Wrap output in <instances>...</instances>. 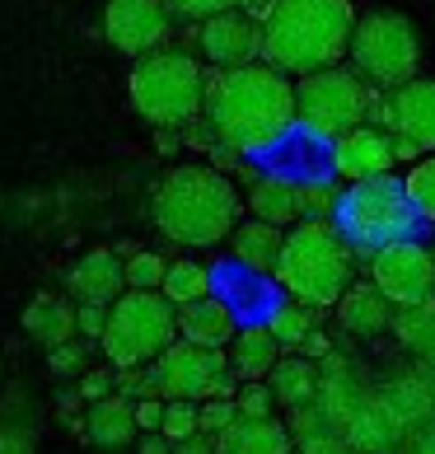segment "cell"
Here are the masks:
<instances>
[{"mask_svg":"<svg viewBox=\"0 0 435 454\" xmlns=\"http://www.w3.org/2000/svg\"><path fill=\"white\" fill-rule=\"evenodd\" d=\"M202 117H206L215 145H225L229 155H239V160L272 155L299 127L295 85H291V75H281L267 61L239 66V71H215L206 75Z\"/></svg>","mask_w":435,"mask_h":454,"instance_id":"cell-1","label":"cell"},{"mask_svg":"<svg viewBox=\"0 0 435 454\" xmlns=\"http://www.w3.org/2000/svg\"><path fill=\"white\" fill-rule=\"evenodd\" d=\"M155 230L178 248H215L225 244L244 215V197L234 178L215 164H178L159 178L150 197Z\"/></svg>","mask_w":435,"mask_h":454,"instance_id":"cell-2","label":"cell"},{"mask_svg":"<svg viewBox=\"0 0 435 454\" xmlns=\"http://www.w3.org/2000/svg\"><path fill=\"white\" fill-rule=\"evenodd\" d=\"M356 33L351 0H267L262 14V61L281 75H309L342 66Z\"/></svg>","mask_w":435,"mask_h":454,"instance_id":"cell-3","label":"cell"},{"mask_svg":"<svg viewBox=\"0 0 435 454\" xmlns=\"http://www.w3.org/2000/svg\"><path fill=\"white\" fill-rule=\"evenodd\" d=\"M356 244L338 230V221H299L286 230L276 258V291L309 309H332L356 286Z\"/></svg>","mask_w":435,"mask_h":454,"instance_id":"cell-4","label":"cell"},{"mask_svg":"<svg viewBox=\"0 0 435 454\" xmlns=\"http://www.w3.org/2000/svg\"><path fill=\"white\" fill-rule=\"evenodd\" d=\"M127 90L136 113L159 131H178V127L188 131L206 113V71L183 47H159V52L141 57L131 66Z\"/></svg>","mask_w":435,"mask_h":454,"instance_id":"cell-5","label":"cell"},{"mask_svg":"<svg viewBox=\"0 0 435 454\" xmlns=\"http://www.w3.org/2000/svg\"><path fill=\"white\" fill-rule=\"evenodd\" d=\"M332 221H338V230L356 244L361 258H370L375 248L393 244V239H416V230H422V215H416L403 178H393V174L346 183Z\"/></svg>","mask_w":435,"mask_h":454,"instance_id":"cell-6","label":"cell"},{"mask_svg":"<svg viewBox=\"0 0 435 454\" xmlns=\"http://www.w3.org/2000/svg\"><path fill=\"white\" fill-rule=\"evenodd\" d=\"M351 71H356L370 90L393 94L398 85L416 80L422 66V33L403 10H365L356 14V33H351Z\"/></svg>","mask_w":435,"mask_h":454,"instance_id":"cell-7","label":"cell"},{"mask_svg":"<svg viewBox=\"0 0 435 454\" xmlns=\"http://www.w3.org/2000/svg\"><path fill=\"white\" fill-rule=\"evenodd\" d=\"M178 342V309L159 291H127L113 300L104 328V356L113 370H136L159 361Z\"/></svg>","mask_w":435,"mask_h":454,"instance_id":"cell-8","label":"cell"},{"mask_svg":"<svg viewBox=\"0 0 435 454\" xmlns=\"http://www.w3.org/2000/svg\"><path fill=\"white\" fill-rule=\"evenodd\" d=\"M375 90L351 71V66H328V71H309L295 80V117L299 131L319 141H338L342 131L361 127L370 113Z\"/></svg>","mask_w":435,"mask_h":454,"instance_id":"cell-9","label":"cell"},{"mask_svg":"<svg viewBox=\"0 0 435 454\" xmlns=\"http://www.w3.org/2000/svg\"><path fill=\"white\" fill-rule=\"evenodd\" d=\"M150 384H155V398L164 403H206V398H234L239 394V375L229 370L225 351L211 347H192V342H174L159 361H150Z\"/></svg>","mask_w":435,"mask_h":454,"instance_id":"cell-10","label":"cell"},{"mask_svg":"<svg viewBox=\"0 0 435 454\" xmlns=\"http://www.w3.org/2000/svg\"><path fill=\"white\" fill-rule=\"evenodd\" d=\"M365 262H370V281L393 309H412L435 295V248H426L422 239H393Z\"/></svg>","mask_w":435,"mask_h":454,"instance_id":"cell-11","label":"cell"},{"mask_svg":"<svg viewBox=\"0 0 435 454\" xmlns=\"http://www.w3.org/2000/svg\"><path fill=\"white\" fill-rule=\"evenodd\" d=\"M169 5L164 0H108L104 10V33L113 43V52L122 57H150L169 43Z\"/></svg>","mask_w":435,"mask_h":454,"instance_id":"cell-12","label":"cell"},{"mask_svg":"<svg viewBox=\"0 0 435 454\" xmlns=\"http://www.w3.org/2000/svg\"><path fill=\"white\" fill-rule=\"evenodd\" d=\"M197 47L215 71H239L262 61V24L244 10H225L197 24Z\"/></svg>","mask_w":435,"mask_h":454,"instance_id":"cell-13","label":"cell"},{"mask_svg":"<svg viewBox=\"0 0 435 454\" xmlns=\"http://www.w3.org/2000/svg\"><path fill=\"white\" fill-rule=\"evenodd\" d=\"M393 164H398L393 160V137L384 127L361 122V127L342 131L338 141H328V169L346 183L384 178V174H393Z\"/></svg>","mask_w":435,"mask_h":454,"instance_id":"cell-14","label":"cell"},{"mask_svg":"<svg viewBox=\"0 0 435 454\" xmlns=\"http://www.w3.org/2000/svg\"><path fill=\"white\" fill-rule=\"evenodd\" d=\"M375 394H379L384 408L398 417V427H403L408 435L435 422V370L426 361L412 365V370H398V375H389V380H379Z\"/></svg>","mask_w":435,"mask_h":454,"instance_id":"cell-15","label":"cell"},{"mask_svg":"<svg viewBox=\"0 0 435 454\" xmlns=\"http://www.w3.org/2000/svg\"><path fill=\"white\" fill-rule=\"evenodd\" d=\"M370 394H375V384L365 380V370L356 361H346L342 351H332V356L319 361V408H323L332 431H342Z\"/></svg>","mask_w":435,"mask_h":454,"instance_id":"cell-16","label":"cell"},{"mask_svg":"<svg viewBox=\"0 0 435 454\" xmlns=\"http://www.w3.org/2000/svg\"><path fill=\"white\" fill-rule=\"evenodd\" d=\"M389 131L412 141L422 155H435V80L416 75L389 94Z\"/></svg>","mask_w":435,"mask_h":454,"instance_id":"cell-17","label":"cell"},{"mask_svg":"<svg viewBox=\"0 0 435 454\" xmlns=\"http://www.w3.org/2000/svg\"><path fill=\"white\" fill-rule=\"evenodd\" d=\"M332 314H338V328L346 333L351 342H370V338H384V333H393V305L384 300V291L375 281H361L332 305Z\"/></svg>","mask_w":435,"mask_h":454,"instance_id":"cell-18","label":"cell"},{"mask_svg":"<svg viewBox=\"0 0 435 454\" xmlns=\"http://www.w3.org/2000/svg\"><path fill=\"white\" fill-rule=\"evenodd\" d=\"M234 333H239V309L225 295H202L192 305H178V338L183 342L225 351L234 342Z\"/></svg>","mask_w":435,"mask_h":454,"instance_id":"cell-19","label":"cell"},{"mask_svg":"<svg viewBox=\"0 0 435 454\" xmlns=\"http://www.w3.org/2000/svg\"><path fill=\"white\" fill-rule=\"evenodd\" d=\"M75 300H94V305H113L117 295H127V258L117 248H89L85 258L66 277Z\"/></svg>","mask_w":435,"mask_h":454,"instance_id":"cell-20","label":"cell"},{"mask_svg":"<svg viewBox=\"0 0 435 454\" xmlns=\"http://www.w3.org/2000/svg\"><path fill=\"white\" fill-rule=\"evenodd\" d=\"M248 215L253 221H267L276 230H291L305 221V197H299V178L291 174H258L253 188H248Z\"/></svg>","mask_w":435,"mask_h":454,"instance_id":"cell-21","label":"cell"},{"mask_svg":"<svg viewBox=\"0 0 435 454\" xmlns=\"http://www.w3.org/2000/svg\"><path fill=\"white\" fill-rule=\"evenodd\" d=\"M338 435H342V441L356 450V454H393L398 445L408 441V431L398 427V417L379 403V394L365 398V403H361V412L351 417V422H346Z\"/></svg>","mask_w":435,"mask_h":454,"instance_id":"cell-22","label":"cell"},{"mask_svg":"<svg viewBox=\"0 0 435 454\" xmlns=\"http://www.w3.org/2000/svg\"><path fill=\"white\" fill-rule=\"evenodd\" d=\"M80 427H85V441L98 445V450H127L141 435L136 403L122 398V394H108V398L89 403V412H85V422H80Z\"/></svg>","mask_w":435,"mask_h":454,"instance_id":"cell-23","label":"cell"},{"mask_svg":"<svg viewBox=\"0 0 435 454\" xmlns=\"http://www.w3.org/2000/svg\"><path fill=\"white\" fill-rule=\"evenodd\" d=\"M281 244H286V230H276L267 221H239L229 234V262L244 267V272H253V277H272L276 258H281Z\"/></svg>","mask_w":435,"mask_h":454,"instance_id":"cell-24","label":"cell"},{"mask_svg":"<svg viewBox=\"0 0 435 454\" xmlns=\"http://www.w3.org/2000/svg\"><path fill=\"white\" fill-rule=\"evenodd\" d=\"M225 356H229V370L239 375V384H258V380L272 375V365L281 361V347H276L272 333H267V324H239Z\"/></svg>","mask_w":435,"mask_h":454,"instance_id":"cell-25","label":"cell"},{"mask_svg":"<svg viewBox=\"0 0 435 454\" xmlns=\"http://www.w3.org/2000/svg\"><path fill=\"white\" fill-rule=\"evenodd\" d=\"M267 389H272L276 408H305V403H319V361L299 356V351H291V356H281L272 365V375H267Z\"/></svg>","mask_w":435,"mask_h":454,"instance_id":"cell-26","label":"cell"},{"mask_svg":"<svg viewBox=\"0 0 435 454\" xmlns=\"http://www.w3.org/2000/svg\"><path fill=\"white\" fill-rule=\"evenodd\" d=\"M215 454H295V441L276 417H262V422L239 417L229 431L215 435Z\"/></svg>","mask_w":435,"mask_h":454,"instance_id":"cell-27","label":"cell"},{"mask_svg":"<svg viewBox=\"0 0 435 454\" xmlns=\"http://www.w3.org/2000/svg\"><path fill=\"white\" fill-rule=\"evenodd\" d=\"M24 333L38 347H61V342H75V309L57 295H38L33 305L24 309Z\"/></svg>","mask_w":435,"mask_h":454,"instance_id":"cell-28","label":"cell"},{"mask_svg":"<svg viewBox=\"0 0 435 454\" xmlns=\"http://www.w3.org/2000/svg\"><path fill=\"white\" fill-rule=\"evenodd\" d=\"M262 324H267V333L276 338L281 351H299L309 333L319 328V309L295 305V300H272V309L262 314Z\"/></svg>","mask_w":435,"mask_h":454,"instance_id":"cell-29","label":"cell"},{"mask_svg":"<svg viewBox=\"0 0 435 454\" xmlns=\"http://www.w3.org/2000/svg\"><path fill=\"white\" fill-rule=\"evenodd\" d=\"M159 295L169 300L174 309H178V305H192V300H202V295H215V277H211L206 262L178 258V262H169V272H164Z\"/></svg>","mask_w":435,"mask_h":454,"instance_id":"cell-30","label":"cell"},{"mask_svg":"<svg viewBox=\"0 0 435 454\" xmlns=\"http://www.w3.org/2000/svg\"><path fill=\"white\" fill-rule=\"evenodd\" d=\"M393 338H398L403 351H412L416 361L431 356V351H435V295L422 300V305H412V309L393 314Z\"/></svg>","mask_w":435,"mask_h":454,"instance_id":"cell-31","label":"cell"},{"mask_svg":"<svg viewBox=\"0 0 435 454\" xmlns=\"http://www.w3.org/2000/svg\"><path fill=\"white\" fill-rule=\"evenodd\" d=\"M403 188L412 197L416 215H422V225H435V155H422L416 164H408Z\"/></svg>","mask_w":435,"mask_h":454,"instance_id":"cell-32","label":"cell"},{"mask_svg":"<svg viewBox=\"0 0 435 454\" xmlns=\"http://www.w3.org/2000/svg\"><path fill=\"white\" fill-rule=\"evenodd\" d=\"M169 262L164 254H150V248H131L127 254V291H159Z\"/></svg>","mask_w":435,"mask_h":454,"instance_id":"cell-33","label":"cell"},{"mask_svg":"<svg viewBox=\"0 0 435 454\" xmlns=\"http://www.w3.org/2000/svg\"><path fill=\"white\" fill-rule=\"evenodd\" d=\"M299 197H305V221H332L338 201H342V192L328 178H305L299 183Z\"/></svg>","mask_w":435,"mask_h":454,"instance_id":"cell-34","label":"cell"},{"mask_svg":"<svg viewBox=\"0 0 435 454\" xmlns=\"http://www.w3.org/2000/svg\"><path fill=\"white\" fill-rule=\"evenodd\" d=\"M234 408H239L244 422H262V417L276 412V398H272V389H267V380H258V384H239Z\"/></svg>","mask_w":435,"mask_h":454,"instance_id":"cell-35","label":"cell"},{"mask_svg":"<svg viewBox=\"0 0 435 454\" xmlns=\"http://www.w3.org/2000/svg\"><path fill=\"white\" fill-rule=\"evenodd\" d=\"M202 427H197V403H183V398H174V403H164V427H159V435H169V441L178 445V441H188V435H197Z\"/></svg>","mask_w":435,"mask_h":454,"instance_id":"cell-36","label":"cell"},{"mask_svg":"<svg viewBox=\"0 0 435 454\" xmlns=\"http://www.w3.org/2000/svg\"><path fill=\"white\" fill-rule=\"evenodd\" d=\"M234 422H239L234 398H206V403H197V427H202V435H221Z\"/></svg>","mask_w":435,"mask_h":454,"instance_id":"cell-37","label":"cell"},{"mask_svg":"<svg viewBox=\"0 0 435 454\" xmlns=\"http://www.w3.org/2000/svg\"><path fill=\"white\" fill-rule=\"evenodd\" d=\"M169 5V14H178V20H211V14H225V10H239L244 0H164Z\"/></svg>","mask_w":435,"mask_h":454,"instance_id":"cell-38","label":"cell"},{"mask_svg":"<svg viewBox=\"0 0 435 454\" xmlns=\"http://www.w3.org/2000/svg\"><path fill=\"white\" fill-rule=\"evenodd\" d=\"M108 309H113V305H94V300H80V309H75V333H80V338H89V342H104Z\"/></svg>","mask_w":435,"mask_h":454,"instance_id":"cell-39","label":"cell"},{"mask_svg":"<svg viewBox=\"0 0 435 454\" xmlns=\"http://www.w3.org/2000/svg\"><path fill=\"white\" fill-rule=\"evenodd\" d=\"M47 365H52V375H80V370H85V347L61 342V347L47 351Z\"/></svg>","mask_w":435,"mask_h":454,"instance_id":"cell-40","label":"cell"},{"mask_svg":"<svg viewBox=\"0 0 435 454\" xmlns=\"http://www.w3.org/2000/svg\"><path fill=\"white\" fill-rule=\"evenodd\" d=\"M108 394H117V370H85V380H80V398L98 403Z\"/></svg>","mask_w":435,"mask_h":454,"instance_id":"cell-41","label":"cell"},{"mask_svg":"<svg viewBox=\"0 0 435 454\" xmlns=\"http://www.w3.org/2000/svg\"><path fill=\"white\" fill-rule=\"evenodd\" d=\"M295 454H356L338 431H319V435H309V441H299Z\"/></svg>","mask_w":435,"mask_h":454,"instance_id":"cell-42","label":"cell"},{"mask_svg":"<svg viewBox=\"0 0 435 454\" xmlns=\"http://www.w3.org/2000/svg\"><path fill=\"white\" fill-rule=\"evenodd\" d=\"M136 427L145 435L164 427V398H136Z\"/></svg>","mask_w":435,"mask_h":454,"instance_id":"cell-43","label":"cell"},{"mask_svg":"<svg viewBox=\"0 0 435 454\" xmlns=\"http://www.w3.org/2000/svg\"><path fill=\"white\" fill-rule=\"evenodd\" d=\"M0 454H33V435L19 427H5L0 431Z\"/></svg>","mask_w":435,"mask_h":454,"instance_id":"cell-44","label":"cell"},{"mask_svg":"<svg viewBox=\"0 0 435 454\" xmlns=\"http://www.w3.org/2000/svg\"><path fill=\"white\" fill-rule=\"evenodd\" d=\"M332 351H338V347H332V338H328L323 328H314L309 338H305V347H299V356H309V361H323V356H332Z\"/></svg>","mask_w":435,"mask_h":454,"instance_id":"cell-45","label":"cell"},{"mask_svg":"<svg viewBox=\"0 0 435 454\" xmlns=\"http://www.w3.org/2000/svg\"><path fill=\"white\" fill-rule=\"evenodd\" d=\"M403 454H435V422L422 427V431H412L403 441Z\"/></svg>","mask_w":435,"mask_h":454,"instance_id":"cell-46","label":"cell"},{"mask_svg":"<svg viewBox=\"0 0 435 454\" xmlns=\"http://www.w3.org/2000/svg\"><path fill=\"white\" fill-rule=\"evenodd\" d=\"M174 454H215V435H188V441H178L174 445Z\"/></svg>","mask_w":435,"mask_h":454,"instance_id":"cell-47","label":"cell"},{"mask_svg":"<svg viewBox=\"0 0 435 454\" xmlns=\"http://www.w3.org/2000/svg\"><path fill=\"white\" fill-rule=\"evenodd\" d=\"M136 454H174V441L169 435H159V431H150L136 441Z\"/></svg>","mask_w":435,"mask_h":454,"instance_id":"cell-48","label":"cell"},{"mask_svg":"<svg viewBox=\"0 0 435 454\" xmlns=\"http://www.w3.org/2000/svg\"><path fill=\"white\" fill-rule=\"evenodd\" d=\"M426 365H431V370H435V351H431V356H426Z\"/></svg>","mask_w":435,"mask_h":454,"instance_id":"cell-49","label":"cell"}]
</instances>
